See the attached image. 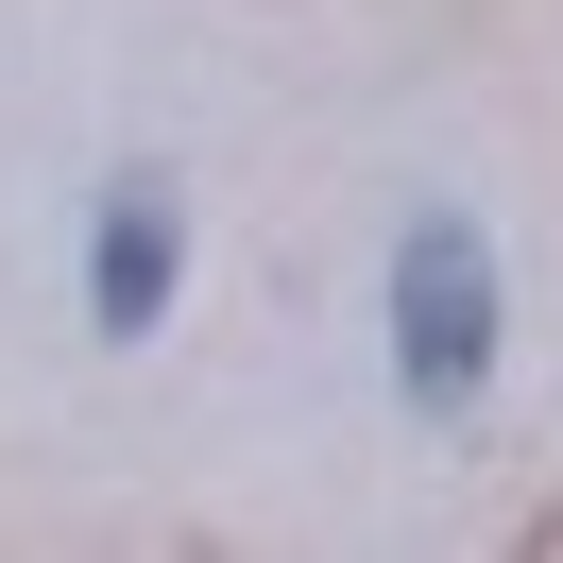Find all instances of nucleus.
Masks as SVG:
<instances>
[{"label":"nucleus","mask_w":563,"mask_h":563,"mask_svg":"<svg viewBox=\"0 0 563 563\" xmlns=\"http://www.w3.org/2000/svg\"><path fill=\"white\" fill-rule=\"evenodd\" d=\"M86 290H103V342H154V308H172V188H120V206H103V274H86Z\"/></svg>","instance_id":"nucleus-2"},{"label":"nucleus","mask_w":563,"mask_h":563,"mask_svg":"<svg viewBox=\"0 0 563 563\" xmlns=\"http://www.w3.org/2000/svg\"><path fill=\"white\" fill-rule=\"evenodd\" d=\"M393 376H410V410H478L495 376V256L461 206H427L393 240Z\"/></svg>","instance_id":"nucleus-1"}]
</instances>
